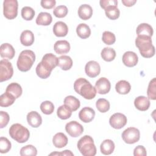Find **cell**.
Wrapping results in <instances>:
<instances>
[{
	"label": "cell",
	"instance_id": "6da1fadb",
	"mask_svg": "<svg viewBox=\"0 0 156 156\" xmlns=\"http://www.w3.org/2000/svg\"><path fill=\"white\" fill-rule=\"evenodd\" d=\"M75 91L86 99H92L96 95V90L89 81L84 78H79L74 83Z\"/></svg>",
	"mask_w": 156,
	"mask_h": 156
},
{
	"label": "cell",
	"instance_id": "7a4b0ae2",
	"mask_svg": "<svg viewBox=\"0 0 156 156\" xmlns=\"http://www.w3.org/2000/svg\"><path fill=\"white\" fill-rule=\"evenodd\" d=\"M135 45L143 57L150 58L154 55L155 50V47L152 44L151 37L145 35H138L135 39Z\"/></svg>",
	"mask_w": 156,
	"mask_h": 156
},
{
	"label": "cell",
	"instance_id": "3957f363",
	"mask_svg": "<svg viewBox=\"0 0 156 156\" xmlns=\"http://www.w3.org/2000/svg\"><path fill=\"white\" fill-rule=\"evenodd\" d=\"M35 60V54L32 51L24 50L18 56L16 65L20 71L26 72L31 68Z\"/></svg>",
	"mask_w": 156,
	"mask_h": 156
},
{
	"label": "cell",
	"instance_id": "277c9868",
	"mask_svg": "<svg viewBox=\"0 0 156 156\" xmlns=\"http://www.w3.org/2000/svg\"><path fill=\"white\" fill-rule=\"evenodd\" d=\"M77 148L83 156H94L96 154V147L93 139L90 135H85L78 141Z\"/></svg>",
	"mask_w": 156,
	"mask_h": 156
},
{
	"label": "cell",
	"instance_id": "5b68a950",
	"mask_svg": "<svg viewBox=\"0 0 156 156\" xmlns=\"http://www.w3.org/2000/svg\"><path fill=\"white\" fill-rule=\"evenodd\" d=\"M9 135L11 138L20 143L26 142L30 136L29 130L20 124H12L9 129Z\"/></svg>",
	"mask_w": 156,
	"mask_h": 156
},
{
	"label": "cell",
	"instance_id": "8992f818",
	"mask_svg": "<svg viewBox=\"0 0 156 156\" xmlns=\"http://www.w3.org/2000/svg\"><path fill=\"white\" fill-rule=\"evenodd\" d=\"M18 3L16 0H4L3 2L4 16L8 20L15 18L18 15Z\"/></svg>",
	"mask_w": 156,
	"mask_h": 156
},
{
	"label": "cell",
	"instance_id": "52a82bcc",
	"mask_svg": "<svg viewBox=\"0 0 156 156\" xmlns=\"http://www.w3.org/2000/svg\"><path fill=\"white\" fill-rule=\"evenodd\" d=\"M140 138V130L135 127H129L122 133V138L127 144L135 143L139 141Z\"/></svg>",
	"mask_w": 156,
	"mask_h": 156
},
{
	"label": "cell",
	"instance_id": "ba28073f",
	"mask_svg": "<svg viewBox=\"0 0 156 156\" xmlns=\"http://www.w3.org/2000/svg\"><path fill=\"white\" fill-rule=\"evenodd\" d=\"M13 74V69L12 63L6 59L0 61V82L8 80Z\"/></svg>",
	"mask_w": 156,
	"mask_h": 156
},
{
	"label": "cell",
	"instance_id": "9c48e42d",
	"mask_svg": "<svg viewBox=\"0 0 156 156\" xmlns=\"http://www.w3.org/2000/svg\"><path fill=\"white\" fill-rule=\"evenodd\" d=\"M40 63L45 69L51 73L58 65V58L52 53H48L44 55Z\"/></svg>",
	"mask_w": 156,
	"mask_h": 156
},
{
	"label": "cell",
	"instance_id": "30bf717a",
	"mask_svg": "<svg viewBox=\"0 0 156 156\" xmlns=\"http://www.w3.org/2000/svg\"><path fill=\"white\" fill-rule=\"evenodd\" d=\"M127 117L122 113H116L112 115L109 119L110 126L115 129H120L127 124Z\"/></svg>",
	"mask_w": 156,
	"mask_h": 156
},
{
	"label": "cell",
	"instance_id": "8fae6325",
	"mask_svg": "<svg viewBox=\"0 0 156 156\" xmlns=\"http://www.w3.org/2000/svg\"><path fill=\"white\" fill-rule=\"evenodd\" d=\"M66 132L72 137L79 136L83 132V126L76 121H71L65 126Z\"/></svg>",
	"mask_w": 156,
	"mask_h": 156
},
{
	"label": "cell",
	"instance_id": "7c38bea8",
	"mask_svg": "<svg viewBox=\"0 0 156 156\" xmlns=\"http://www.w3.org/2000/svg\"><path fill=\"white\" fill-rule=\"evenodd\" d=\"M85 71L88 77L94 78L99 74L101 72V67L97 62L91 60L87 62L85 65Z\"/></svg>",
	"mask_w": 156,
	"mask_h": 156
},
{
	"label": "cell",
	"instance_id": "4fadbf2b",
	"mask_svg": "<svg viewBox=\"0 0 156 156\" xmlns=\"http://www.w3.org/2000/svg\"><path fill=\"white\" fill-rule=\"evenodd\" d=\"M95 88L99 94H105L110 91L111 83L106 77H101L96 82Z\"/></svg>",
	"mask_w": 156,
	"mask_h": 156
},
{
	"label": "cell",
	"instance_id": "5bb4252c",
	"mask_svg": "<svg viewBox=\"0 0 156 156\" xmlns=\"http://www.w3.org/2000/svg\"><path fill=\"white\" fill-rule=\"evenodd\" d=\"M122 63L127 67L135 66L138 61V57L136 53L132 51L126 52L122 58Z\"/></svg>",
	"mask_w": 156,
	"mask_h": 156
},
{
	"label": "cell",
	"instance_id": "9a60e30c",
	"mask_svg": "<svg viewBox=\"0 0 156 156\" xmlns=\"http://www.w3.org/2000/svg\"><path fill=\"white\" fill-rule=\"evenodd\" d=\"M94 110L88 107H83L79 113V119L83 122L88 123L91 122L94 118Z\"/></svg>",
	"mask_w": 156,
	"mask_h": 156
},
{
	"label": "cell",
	"instance_id": "2e32d148",
	"mask_svg": "<svg viewBox=\"0 0 156 156\" xmlns=\"http://www.w3.org/2000/svg\"><path fill=\"white\" fill-rule=\"evenodd\" d=\"M27 121L29 126L32 127H38L42 123L41 115L36 111H31L27 115Z\"/></svg>",
	"mask_w": 156,
	"mask_h": 156
},
{
	"label": "cell",
	"instance_id": "e0dca14e",
	"mask_svg": "<svg viewBox=\"0 0 156 156\" xmlns=\"http://www.w3.org/2000/svg\"><path fill=\"white\" fill-rule=\"evenodd\" d=\"M15 54L13 47L9 43H3L0 47V55L2 58L12 59Z\"/></svg>",
	"mask_w": 156,
	"mask_h": 156
},
{
	"label": "cell",
	"instance_id": "ac0fdd59",
	"mask_svg": "<svg viewBox=\"0 0 156 156\" xmlns=\"http://www.w3.org/2000/svg\"><path fill=\"white\" fill-rule=\"evenodd\" d=\"M54 34L58 37H65L68 32V27L63 21L56 22L53 26Z\"/></svg>",
	"mask_w": 156,
	"mask_h": 156
},
{
	"label": "cell",
	"instance_id": "d6986e66",
	"mask_svg": "<svg viewBox=\"0 0 156 156\" xmlns=\"http://www.w3.org/2000/svg\"><path fill=\"white\" fill-rule=\"evenodd\" d=\"M150 101L148 98L144 96H138L135 99L134 105L135 107L140 111H146L150 107Z\"/></svg>",
	"mask_w": 156,
	"mask_h": 156
},
{
	"label": "cell",
	"instance_id": "ffe728a7",
	"mask_svg": "<svg viewBox=\"0 0 156 156\" xmlns=\"http://www.w3.org/2000/svg\"><path fill=\"white\" fill-rule=\"evenodd\" d=\"M54 49L58 54H66L70 50V44L66 40H58L55 43Z\"/></svg>",
	"mask_w": 156,
	"mask_h": 156
},
{
	"label": "cell",
	"instance_id": "44dd1931",
	"mask_svg": "<svg viewBox=\"0 0 156 156\" xmlns=\"http://www.w3.org/2000/svg\"><path fill=\"white\" fill-rule=\"evenodd\" d=\"M67 136L62 132L57 133L52 138V143L54 146L57 148H62L68 144Z\"/></svg>",
	"mask_w": 156,
	"mask_h": 156
},
{
	"label": "cell",
	"instance_id": "7402d4cb",
	"mask_svg": "<svg viewBox=\"0 0 156 156\" xmlns=\"http://www.w3.org/2000/svg\"><path fill=\"white\" fill-rule=\"evenodd\" d=\"M78 15L83 20L90 19L93 15V9L88 4H82L78 9Z\"/></svg>",
	"mask_w": 156,
	"mask_h": 156
},
{
	"label": "cell",
	"instance_id": "603a6c76",
	"mask_svg": "<svg viewBox=\"0 0 156 156\" xmlns=\"http://www.w3.org/2000/svg\"><path fill=\"white\" fill-rule=\"evenodd\" d=\"M34 35L33 32L29 30H25L21 34V43L25 46H31L34 43Z\"/></svg>",
	"mask_w": 156,
	"mask_h": 156
},
{
	"label": "cell",
	"instance_id": "cb8c5ba5",
	"mask_svg": "<svg viewBox=\"0 0 156 156\" xmlns=\"http://www.w3.org/2000/svg\"><path fill=\"white\" fill-rule=\"evenodd\" d=\"M137 35H145L151 37L153 35L154 30L152 27L147 23H141L136 27Z\"/></svg>",
	"mask_w": 156,
	"mask_h": 156
},
{
	"label": "cell",
	"instance_id": "d4e9b609",
	"mask_svg": "<svg viewBox=\"0 0 156 156\" xmlns=\"http://www.w3.org/2000/svg\"><path fill=\"white\" fill-rule=\"evenodd\" d=\"M115 147L114 142L112 140L107 139L102 142L100 146V150L102 154L110 155L114 151Z\"/></svg>",
	"mask_w": 156,
	"mask_h": 156
},
{
	"label": "cell",
	"instance_id": "484cf974",
	"mask_svg": "<svg viewBox=\"0 0 156 156\" xmlns=\"http://www.w3.org/2000/svg\"><path fill=\"white\" fill-rule=\"evenodd\" d=\"M52 21L51 15L48 12H40L36 18V23L40 26H48Z\"/></svg>",
	"mask_w": 156,
	"mask_h": 156
},
{
	"label": "cell",
	"instance_id": "4316f807",
	"mask_svg": "<svg viewBox=\"0 0 156 156\" xmlns=\"http://www.w3.org/2000/svg\"><path fill=\"white\" fill-rule=\"evenodd\" d=\"M131 86L129 82L125 80H121L118 81L115 85V90L119 94H126L130 91Z\"/></svg>",
	"mask_w": 156,
	"mask_h": 156
},
{
	"label": "cell",
	"instance_id": "83f0119b",
	"mask_svg": "<svg viewBox=\"0 0 156 156\" xmlns=\"http://www.w3.org/2000/svg\"><path fill=\"white\" fill-rule=\"evenodd\" d=\"M76 33L80 38L86 39L90 36L91 29L87 24L85 23H80L78 24L76 27Z\"/></svg>",
	"mask_w": 156,
	"mask_h": 156
},
{
	"label": "cell",
	"instance_id": "f1b7e54d",
	"mask_svg": "<svg viewBox=\"0 0 156 156\" xmlns=\"http://www.w3.org/2000/svg\"><path fill=\"white\" fill-rule=\"evenodd\" d=\"M58 66L64 71L69 70L73 66V60L69 56L62 55L58 58Z\"/></svg>",
	"mask_w": 156,
	"mask_h": 156
},
{
	"label": "cell",
	"instance_id": "f546056e",
	"mask_svg": "<svg viewBox=\"0 0 156 156\" xmlns=\"http://www.w3.org/2000/svg\"><path fill=\"white\" fill-rule=\"evenodd\" d=\"M64 104L68 106L72 111H76L80 105L79 100L73 96H68L64 99Z\"/></svg>",
	"mask_w": 156,
	"mask_h": 156
},
{
	"label": "cell",
	"instance_id": "4dcf8cb0",
	"mask_svg": "<svg viewBox=\"0 0 156 156\" xmlns=\"http://www.w3.org/2000/svg\"><path fill=\"white\" fill-rule=\"evenodd\" d=\"M5 91L12 94L16 99L21 96L23 90L20 84L16 82H12L7 87Z\"/></svg>",
	"mask_w": 156,
	"mask_h": 156
},
{
	"label": "cell",
	"instance_id": "1f68e13d",
	"mask_svg": "<svg viewBox=\"0 0 156 156\" xmlns=\"http://www.w3.org/2000/svg\"><path fill=\"white\" fill-rule=\"evenodd\" d=\"M16 98L10 93L5 92L0 96V105L3 107H7L12 105L15 101Z\"/></svg>",
	"mask_w": 156,
	"mask_h": 156
},
{
	"label": "cell",
	"instance_id": "d6a6232c",
	"mask_svg": "<svg viewBox=\"0 0 156 156\" xmlns=\"http://www.w3.org/2000/svg\"><path fill=\"white\" fill-rule=\"evenodd\" d=\"M72 110L66 105H60L57 110V115L61 119H67L69 118L72 115Z\"/></svg>",
	"mask_w": 156,
	"mask_h": 156
},
{
	"label": "cell",
	"instance_id": "836d02e7",
	"mask_svg": "<svg viewBox=\"0 0 156 156\" xmlns=\"http://www.w3.org/2000/svg\"><path fill=\"white\" fill-rule=\"evenodd\" d=\"M104 10L107 18L112 20L118 19L120 15V12L117 5H111L107 7L104 9Z\"/></svg>",
	"mask_w": 156,
	"mask_h": 156
},
{
	"label": "cell",
	"instance_id": "e575fe53",
	"mask_svg": "<svg viewBox=\"0 0 156 156\" xmlns=\"http://www.w3.org/2000/svg\"><path fill=\"white\" fill-rule=\"evenodd\" d=\"M101 57L106 62H111L116 57L115 51L111 48H104L101 53Z\"/></svg>",
	"mask_w": 156,
	"mask_h": 156
},
{
	"label": "cell",
	"instance_id": "d590c367",
	"mask_svg": "<svg viewBox=\"0 0 156 156\" xmlns=\"http://www.w3.org/2000/svg\"><path fill=\"white\" fill-rule=\"evenodd\" d=\"M110 103L109 102L104 99L100 98L96 102V107L97 109L101 113H105L110 109Z\"/></svg>",
	"mask_w": 156,
	"mask_h": 156
},
{
	"label": "cell",
	"instance_id": "8d00e7d4",
	"mask_svg": "<svg viewBox=\"0 0 156 156\" xmlns=\"http://www.w3.org/2000/svg\"><path fill=\"white\" fill-rule=\"evenodd\" d=\"M147 94L149 99H156V79L153 78L149 83L147 90Z\"/></svg>",
	"mask_w": 156,
	"mask_h": 156
},
{
	"label": "cell",
	"instance_id": "74e56055",
	"mask_svg": "<svg viewBox=\"0 0 156 156\" xmlns=\"http://www.w3.org/2000/svg\"><path fill=\"white\" fill-rule=\"evenodd\" d=\"M37 154V149L31 144L26 145L23 147L20 150V155L21 156H35Z\"/></svg>",
	"mask_w": 156,
	"mask_h": 156
},
{
	"label": "cell",
	"instance_id": "f35d334b",
	"mask_svg": "<svg viewBox=\"0 0 156 156\" xmlns=\"http://www.w3.org/2000/svg\"><path fill=\"white\" fill-rule=\"evenodd\" d=\"M21 16L22 18L27 21L32 20L35 16L34 10L29 6H25L21 9Z\"/></svg>",
	"mask_w": 156,
	"mask_h": 156
},
{
	"label": "cell",
	"instance_id": "ab89813d",
	"mask_svg": "<svg viewBox=\"0 0 156 156\" xmlns=\"http://www.w3.org/2000/svg\"><path fill=\"white\" fill-rule=\"evenodd\" d=\"M40 110L45 115H51L54 110V105L52 102L46 101L41 104Z\"/></svg>",
	"mask_w": 156,
	"mask_h": 156
},
{
	"label": "cell",
	"instance_id": "60d3db41",
	"mask_svg": "<svg viewBox=\"0 0 156 156\" xmlns=\"http://www.w3.org/2000/svg\"><path fill=\"white\" fill-rule=\"evenodd\" d=\"M12 147L10 141L5 137L1 136L0 138V152L5 154L8 152Z\"/></svg>",
	"mask_w": 156,
	"mask_h": 156
},
{
	"label": "cell",
	"instance_id": "b9f144b4",
	"mask_svg": "<svg viewBox=\"0 0 156 156\" xmlns=\"http://www.w3.org/2000/svg\"><path fill=\"white\" fill-rule=\"evenodd\" d=\"M102 40L105 44L107 45H111L115 43L116 41V37L113 33L110 31H105L102 34Z\"/></svg>",
	"mask_w": 156,
	"mask_h": 156
},
{
	"label": "cell",
	"instance_id": "7bdbcfd3",
	"mask_svg": "<svg viewBox=\"0 0 156 156\" xmlns=\"http://www.w3.org/2000/svg\"><path fill=\"white\" fill-rule=\"evenodd\" d=\"M68 8L66 6L61 5H58L57 7H55L53 10V13L55 15V16L57 18H63L66 16L68 14Z\"/></svg>",
	"mask_w": 156,
	"mask_h": 156
},
{
	"label": "cell",
	"instance_id": "ee69618b",
	"mask_svg": "<svg viewBox=\"0 0 156 156\" xmlns=\"http://www.w3.org/2000/svg\"><path fill=\"white\" fill-rule=\"evenodd\" d=\"M37 75L41 79H47L48 77H49L51 75L50 72L48 71L46 69H45L41 65V64L40 63H39L37 67H36V69H35Z\"/></svg>",
	"mask_w": 156,
	"mask_h": 156
},
{
	"label": "cell",
	"instance_id": "f6af8a7d",
	"mask_svg": "<svg viewBox=\"0 0 156 156\" xmlns=\"http://www.w3.org/2000/svg\"><path fill=\"white\" fill-rule=\"evenodd\" d=\"M10 120L9 114L4 111L0 112V128L2 129L5 127Z\"/></svg>",
	"mask_w": 156,
	"mask_h": 156
},
{
	"label": "cell",
	"instance_id": "bcb514c9",
	"mask_svg": "<svg viewBox=\"0 0 156 156\" xmlns=\"http://www.w3.org/2000/svg\"><path fill=\"white\" fill-rule=\"evenodd\" d=\"M55 4L56 1L55 0H41L40 2L41 7L46 9H52Z\"/></svg>",
	"mask_w": 156,
	"mask_h": 156
},
{
	"label": "cell",
	"instance_id": "7dc6e473",
	"mask_svg": "<svg viewBox=\"0 0 156 156\" xmlns=\"http://www.w3.org/2000/svg\"><path fill=\"white\" fill-rule=\"evenodd\" d=\"M146 150L143 146H137L133 150L134 156H146Z\"/></svg>",
	"mask_w": 156,
	"mask_h": 156
},
{
	"label": "cell",
	"instance_id": "c3c4849f",
	"mask_svg": "<svg viewBox=\"0 0 156 156\" xmlns=\"http://www.w3.org/2000/svg\"><path fill=\"white\" fill-rule=\"evenodd\" d=\"M101 7L105 9L107 7L111 5H118V1L116 0H101L99 1Z\"/></svg>",
	"mask_w": 156,
	"mask_h": 156
},
{
	"label": "cell",
	"instance_id": "681fc988",
	"mask_svg": "<svg viewBox=\"0 0 156 156\" xmlns=\"http://www.w3.org/2000/svg\"><path fill=\"white\" fill-rule=\"evenodd\" d=\"M50 155H74L73 153H72L69 150H65L63 151V152H52V153H51L49 154Z\"/></svg>",
	"mask_w": 156,
	"mask_h": 156
},
{
	"label": "cell",
	"instance_id": "f907efd6",
	"mask_svg": "<svg viewBox=\"0 0 156 156\" xmlns=\"http://www.w3.org/2000/svg\"><path fill=\"white\" fill-rule=\"evenodd\" d=\"M136 2V0H122V3L127 7H132Z\"/></svg>",
	"mask_w": 156,
	"mask_h": 156
}]
</instances>
